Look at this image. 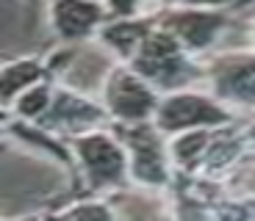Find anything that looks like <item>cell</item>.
<instances>
[{
  "mask_svg": "<svg viewBox=\"0 0 255 221\" xmlns=\"http://www.w3.org/2000/svg\"><path fill=\"white\" fill-rule=\"evenodd\" d=\"M128 64L136 75H141L153 88L166 91V94L180 91L191 80L205 75V70L194 61V56L169 31H164L158 22L147 33V39L141 42V47Z\"/></svg>",
  "mask_w": 255,
  "mask_h": 221,
  "instance_id": "cell-1",
  "label": "cell"
},
{
  "mask_svg": "<svg viewBox=\"0 0 255 221\" xmlns=\"http://www.w3.org/2000/svg\"><path fill=\"white\" fill-rule=\"evenodd\" d=\"M153 14H155V22L164 31L172 33L191 56H203L228 31L233 8L183 3V6H161Z\"/></svg>",
  "mask_w": 255,
  "mask_h": 221,
  "instance_id": "cell-2",
  "label": "cell"
},
{
  "mask_svg": "<svg viewBox=\"0 0 255 221\" xmlns=\"http://www.w3.org/2000/svg\"><path fill=\"white\" fill-rule=\"evenodd\" d=\"M230 122H233V114L214 94L208 97L197 91H183V88L161 97L158 111L153 116V125L164 136H178L189 130H214Z\"/></svg>",
  "mask_w": 255,
  "mask_h": 221,
  "instance_id": "cell-3",
  "label": "cell"
},
{
  "mask_svg": "<svg viewBox=\"0 0 255 221\" xmlns=\"http://www.w3.org/2000/svg\"><path fill=\"white\" fill-rule=\"evenodd\" d=\"M205 77L222 105L255 108V50L214 56L205 64Z\"/></svg>",
  "mask_w": 255,
  "mask_h": 221,
  "instance_id": "cell-4",
  "label": "cell"
},
{
  "mask_svg": "<svg viewBox=\"0 0 255 221\" xmlns=\"http://www.w3.org/2000/svg\"><path fill=\"white\" fill-rule=\"evenodd\" d=\"M161 102V91L153 88L130 67H120L106 80V105L122 125H144L155 116Z\"/></svg>",
  "mask_w": 255,
  "mask_h": 221,
  "instance_id": "cell-5",
  "label": "cell"
},
{
  "mask_svg": "<svg viewBox=\"0 0 255 221\" xmlns=\"http://www.w3.org/2000/svg\"><path fill=\"white\" fill-rule=\"evenodd\" d=\"M164 133L155 125H125L122 141L130 155V174L144 185H166L169 183V149L164 147Z\"/></svg>",
  "mask_w": 255,
  "mask_h": 221,
  "instance_id": "cell-6",
  "label": "cell"
},
{
  "mask_svg": "<svg viewBox=\"0 0 255 221\" xmlns=\"http://www.w3.org/2000/svg\"><path fill=\"white\" fill-rule=\"evenodd\" d=\"M75 152L81 158L86 177H89L92 185H117L125 180L128 169H130V160H128V152L120 141H114L106 133H89L83 139L75 141Z\"/></svg>",
  "mask_w": 255,
  "mask_h": 221,
  "instance_id": "cell-7",
  "label": "cell"
},
{
  "mask_svg": "<svg viewBox=\"0 0 255 221\" xmlns=\"http://www.w3.org/2000/svg\"><path fill=\"white\" fill-rule=\"evenodd\" d=\"M109 19L111 17L103 0H50L53 31L64 42H81L95 36Z\"/></svg>",
  "mask_w": 255,
  "mask_h": 221,
  "instance_id": "cell-8",
  "label": "cell"
},
{
  "mask_svg": "<svg viewBox=\"0 0 255 221\" xmlns=\"http://www.w3.org/2000/svg\"><path fill=\"white\" fill-rule=\"evenodd\" d=\"M103 119H106V111H103L100 105L83 100V97L72 94V91H61V94H53V102H50V108H47V114L42 116L36 125L78 130V127H92Z\"/></svg>",
  "mask_w": 255,
  "mask_h": 221,
  "instance_id": "cell-9",
  "label": "cell"
},
{
  "mask_svg": "<svg viewBox=\"0 0 255 221\" xmlns=\"http://www.w3.org/2000/svg\"><path fill=\"white\" fill-rule=\"evenodd\" d=\"M153 28H155V17L153 14H141V17H130V19H109L97 31V36H100L103 44H109L120 58L130 61Z\"/></svg>",
  "mask_w": 255,
  "mask_h": 221,
  "instance_id": "cell-10",
  "label": "cell"
},
{
  "mask_svg": "<svg viewBox=\"0 0 255 221\" xmlns=\"http://www.w3.org/2000/svg\"><path fill=\"white\" fill-rule=\"evenodd\" d=\"M45 75H47V67L42 61H36V58H22V61L3 67L0 70V105L17 100L22 91L36 86Z\"/></svg>",
  "mask_w": 255,
  "mask_h": 221,
  "instance_id": "cell-11",
  "label": "cell"
},
{
  "mask_svg": "<svg viewBox=\"0 0 255 221\" xmlns=\"http://www.w3.org/2000/svg\"><path fill=\"white\" fill-rule=\"evenodd\" d=\"M214 141V130H189V133H178L169 144V158L180 171L191 174L194 169H200L211 149Z\"/></svg>",
  "mask_w": 255,
  "mask_h": 221,
  "instance_id": "cell-12",
  "label": "cell"
},
{
  "mask_svg": "<svg viewBox=\"0 0 255 221\" xmlns=\"http://www.w3.org/2000/svg\"><path fill=\"white\" fill-rule=\"evenodd\" d=\"M50 102H53L50 86H47V83H36V86H31L28 91H22V94L17 97V111H19V116L39 122L47 114Z\"/></svg>",
  "mask_w": 255,
  "mask_h": 221,
  "instance_id": "cell-13",
  "label": "cell"
},
{
  "mask_svg": "<svg viewBox=\"0 0 255 221\" xmlns=\"http://www.w3.org/2000/svg\"><path fill=\"white\" fill-rule=\"evenodd\" d=\"M103 6H106L111 19H130V17H141L144 0H103Z\"/></svg>",
  "mask_w": 255,
  "mask_h": 221,
  "instance_id": "cell-14",
  "label": "cell"
},
{
  "mask_svg": "<svg viewBox=\"0 0 255 221\" xmlns=\"http://www.w3.org/2000/svg\"><path fill=\"white\" fill-rule=\"evenodd\" d=\"M67 221H111V219H109V213H106V208L89 205V208H81L78 213H72Z\"/></svg>",
  "mask_w": 255,
  "mask_h": 221,
  "instance_id": "cell-15",
  "label": "cell"
},
{
  "mask_svg": "<svg viewBox=\"0 0 255 221\" xmlns=\"http://www.w3.org/2000/svg\"><path fill=\"white\" fill-rule=\"evenodd\" d=\"M164 6H183V3H194V0H161Z\"/></svg>",
  "mask_w": 255,
  "mask_h": 221,
  "instance_id": "cell-16",
  "label": "cell"
},
{
  "mask_svg": "<svg viewBox=\"0 0 255 221\" xmlns=\"http://www.w3.org/2000/svg\"><path fill=\"white\" fill-rule=\"evenodd\" d=\"M0 122H6V111L3 108H0Z\"/></svg>",
  "mask_w": 255,
  "mask_h": 221,
  "instance_id": "cell-17",
  "label": "cell"
},
{
  "mask_svg": "<svg viewBox=\"0 0 255 221\" xmlns=\"http://www.w3.org/2000/svg\"><path fill=\"white\" fill-rule=\"evenodd\" d=\"M250 36H253V42H255V22H253V28H250Z\"/></svg>",
  "mask_w": 255,
  "mask_h": 221,
  "instance_id": "cell-18",
  "label": "cell"
}]
</instances>
